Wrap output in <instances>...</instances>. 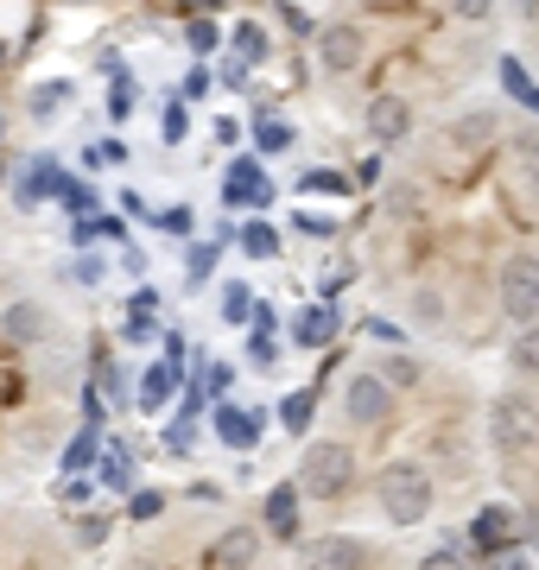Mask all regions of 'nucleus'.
<instances>
[{
  "label": "nucleus",
  "instance_id": "nucleus-1",
  "mask_svg": "<svg viewBox=\"0 0 539 570\" xmlns=\"http://www.w3.org/2000/svg\"><path fill=\"white\" fill-rule=\"evenodd\" d=\"M381 508L394 513L400 527L425 520V513H432V475L419 463H388L381 469Z\"/></svg>",
  "mask_w": 539,
  "mask_h": 570
},
{
  "label": "nucleus",
  "instance_id": "nucleus-2",
  "mask_svg": "<svg viewBox=\"0 0 539 570\" xmlns=\"http://www.w3.org/2000/svg\"><path fill=\"white\" fill-rule=\"evenodd\" d=\"M298 489L317 494V501H343L355 489V456L343 444H312L305 469H298Z\"/></svg>",
  "mask_w": 539,
  "mask_h": 570
},
{
  "label": "nucleus",
  "instance_id": "nucleus-3",
  "mask_svg": "<svg viewBox=\"0 0 539 570\" xmlns=\"http://www.w3.org/2000/svg\"><path fill=\"white\" fill-rule=\"evenodd\" d=\"M489 438H496V450H527L539 438V406L527 400V393H496V406H489Z\"/></svg>",
  "mask_w": 539,
  "mask_h": 570
},
{
  "label": "nucleus",
  "instance_id": "nucleus-4",
  "mask_svg": "<svg viewBox=\"0 0 539 570\" xmlns=\"http://www.w3.org/2000/svg\"><path fill=\"white\" fill-rule=\"evenodd\" d=\"M501 311H508L520 330L539 317V261L533 254H514V261L501 266Z\"/></svg>",
  "mask_w": 539,
  "mask_h": 570
},
{
  "label": "nucleus",
  "instance_id": "nucleus-5",
  "mask_svg": "<svg viewBox=\"0 0 539 570\" xmlns=\"http://www.w3.org/2000/svg\"><path fill=\"white\" fill-rule=\"evenodd\" d=\"M343 406H350L355 425H381V419L394 412V387H388L381 374H355L350 387H343Z\"/></svg>",
  "mask_w": 539,
  "mask_h": 570
},
{
  "label": "nucleus",
  "instance_id": "nucleus-6",
  "mask_svg": "<svg viewBox=\"0 0 539 570\" xmlns=\"http://www.w3.org/2000/svg\"><path fill=\"white\" fill-rule=\"evenodd\" d=\"M520 513L514 508H501V501H489V508L477 513V527H470V539H477L489 558H501V551H514V539H520Z\"/></svg>",
  "mask_w": 539,
  "mask_h": 570
},
{
  "label": "nucleus",
  "instance_id": "nucleus-7",
  "mask_svg": "<svg viewBox=\"0 0 539 570\" xmlns=\"http://www.w3.org/2000/svg\"><path fill=\"white\" fill-rule=\"evenodd\" d=\"M369 134L381 146L406 140V134H413V108L400 102V96H374V102H369Z\"/></svg>",
  "mask_w": 539,
  "mask_h": 570
},
{
  "label": "nucleus",
  "instance_id": "nucleus-8",
  "mask_svg": "<svg viewBox=\"0 0 539 570\" xmlns=\"http://www.w3.org/2000/svg\"><path fill=\"white\" fill-rule=\"evenodd\" d=\"M254 558H261V532L254 527H228L216 546H209V564L216 570H248Z\"/></svg>",
  "mask_w": 539,
  "mask_h": 570
},
{
  "label": "nucleus",
  "instance_id": "nucleus-9",
  "mask_svg": "<svg viewBox=\"0 0 539 570\" xmlns=\"http://www.w3.org/2000/svg\"><path fill=\"white\" fill-rule=\"evenodd\" d=\"M317 51H324L331 70H355V63H362V32H355V26H324V32H317Z\"/></svg>",
  "mask_w": 539,
  "mask_h": 570
},
{
  "label": "nucleus",
  "instance_id": "nucleus-10",
  "mask_svg": "<svg viewBox=\"0 0 539 570\" xmlns=\"http://www.w3.org/2000/svg\"><path fill=\"white\" fill-rule=\"evenodd\" d=\"M362 558H369V546H362V539H317L312 546V564L317 570H362Z\"/></svg>",
  "mask_w": 539,
  "mask_h": 570
},
{
  "label": "nucleus",
  "instance_id": "nucleus-11",
  "mask_svg": "<svg viewBox=\"0 0 539 570\" xmlns=\"http://www.w3.org/2000/svg\"><path fill=\"white\" fill-rule=\"evenodd\" d=\"M298 494H305V489H292V482H280V489L267 494V508H261V513H267L273 539H292V532H298Z\"/></svg>",
  "mask_w": 539,
  "mask_h": 570
},
{
  "label": "nucleus",
  "instance_id": "nucleus-12",
  "mask_svg": "<svg viewBox=\"0 0 539 570\" xmlns=\"http://www.w3.org/2000/svg\"><path fill=\"white\" fill-rule=\"evenodd\" d=\"M331 336H336V311L331 305H312L298 324H292V343H298V348H324Z\"/></svg>",
  "mask_w": 539,
  "mask_h": 570
},
{
  "label": "nucleus",
  "instance_id": "nucleus-13",
  "mask_svg": "<svg viewBox=\"0 0 539 570\" xmlns=\"http://www.w3.org/2000/svg\"><path fill=\"white\" fill-rule=\"evenodd\" d=\"M273 190H267V178H261V165L254 159H242L235 171H228V204H267Z\"/></svg>",
  "mask_w": 539,
  "mask_h": 570
},
{
  "label": "nucleus",
  "instance_id": "nucleus-14",
  "mask_svg": "<svg viewBox=\"0 0 539 570\" xmlns=\"http://www.w3.org/2000/svg\"><path fill=\"white\" fill-rule=\"evenodd\" d=\"M0 330H7L13 343H39V336H45V311L32 305V298H20V305H7V317H0Z\"/></svg>",
  "mask_w": 539,
  "mask_h": 570
},
{
  "label": "nucleus",
  "instance_id": "nucleus-15",
  "mask_svg": "<svg viewBox=\"0 0 539 570\" xmlns=\"http://www.w3.org/2000/svg\"><path fill=\"white\" fill-rule=\"evenodd\" d=\"M171 387H178V367H171V362H153V367H146V381H140V406L159 412V406L171 400Z\"/></svg>",
  "mask_w": 539,
  "mask_h": 570
},
{
  "label": "nucleus",
  "instance_id": "nucleus-16",
  "mask_svg": "<svg viewBox=\"0 0 539 570\" xmlns=\"http://www.w3.org/2000/svg\"><path fill=\"white\" fill-rule=\"evenodd\" d=\"M451 140H457V146H482V140H496V108L457 115V121H451Z\"/></svg>",
  "mask_w": 539,
  "mask_h": 570
},
{
  "label": "nucleus",
  "instance_id": "nucleus-17",
  "mask_svg": "<svg viewBox=\"0 0 539 570\" xmlns=\"http://www.w3.org/2000/svg\"><path fill=\"white\" fill-rule=\"evenodd\" d=\"M228 45H235V63H242V70L267 58V32H261L254 20H242V26H235V32H228Z\"/></svg>",
  "mask_w": 539,
  "mask_h": 570
},
{
  "label": "nucleus",
  "instance_id": "nucleus-18",
  "mask_svg": "<svg viewBox=\"0 0 539 570\" xmlns=\"http://www.w3.org/2000/svg\"><path fill=\"white\" fill-rule=\"evenodd\" d=\"M216 431H223V444H242V450H248L254 438H261V425H254V419H248L242 406H223V412H216Z\"/></svg>",
  "mask_w": 539,
  "mask_h": 570
},
{
  "label": "nucleus",
  "instance_id": "nucleus-19",
  "mask_svg": "<svg viewBox=\"0 0 539 570\" xmlns=\"http://www.w3.org/2000/svg\"><path fill=\"white\" fill-rule=\"evenodd\" d=\"M102 482H108V489H127V482H134V450H127V444H108L102 450Z\"/></svg>",
  "mask_w": 539,
  "mask_h": 570
},
{
  "label": "nucleus",
  "instance_id": "nucleus-20",
  "mask_svg": "<svg viewBox=\"0 0 539 570\" xmlns=\"http://www.w3.org/2000/svg\"><path fill=\"white\" fill-rule=\"evenodd\" d=\"M508 355H514V367H520V374H539V324H527V330H520Z\"/></svg>",
  "mask_w": 539,
  "mask_h": 570
},
{
  "label": "nucleus",
  "instance_id": "nucleus-21",
  "mask_svg": "<svg viewBox=\"0 0 539 570\" xmlns=\"http://www.w3.org/2000/svg\"><path fill=\"white\" fill-rule=\"evenodd\" d=\"M242 247H248L254 261H273V254H280V235H273L267 223H248L242 228Z\"/></svg>",
  "mask_w": 539,
  "mask_h": 570
},
{
  "label": "nucleus",
  "instance_id": "nucleus-22",
  "mask_svg": "<svg viewBox=\"0 0 539 570\" xmlns=\"http://www.w3.org/2000/svg\"><path fill=\"white\" fill-rule=\"evenodd\" d=\"M223 317H228V324H248V317H254L248 285H223Z\"/></svg>",
  "mask_w": 539,
  "mask_h": 570
},
{
  "label": "nucleus",
  "instance_id": "nucleus-23",
  "mask_svg": "<svg viewBox=\"0 0 539 570\" xmlns=\"http://www.w3.org/2000/svg\"><path fill=\"white\" fill-rule=\"evenodd\" d=\"M280 425H286V431H305V425H312V393H292L286 406H280Z\"/></svg>",
  "mask_w": 539,
  "mask_h": 570
},
{
  "label": "nucleus",
  "instance_id": "nucleus-24",
  "mask_svg": "<svg viewBox=\"0 0 539 570\" xmlns=\"http://www.w3.org/2000/svg\"><path fill=\"white\" fill-rule=\"evenodd\" d=\"M89 463H96V425H89L84 438H77V444H70V456H63V469H70V475H84Z\"/></svg>",
  "mask_w": 539,
  "mask_h": 570
},
{
  "label": "nucleus",
  "instance_id": "nucleus-25",
  "mask_svg": "<svg viewBox=\"0 0 539 570\" xmlns=\"http://www.w3.org/2000/svg\"><path fill=\"white\" fill-rule=\"evenodd\" d=\"M58 102H70V82H45V89H32V115H58Z\"/></svg>",
  "mask_w": 539,
  "mask_h": 570
},
{
  "label": "nucleus",
  "instance_id": "nucleus-26",
  "mask_svg": "<svg viewBox=\"0 0 539 570\" xmlns=\"http://www.w3.org/2000/svg\"><path fill=\"white\" fill-rule=\"evenodd\" d=\"M381 381H388V387H413V381H419V362H406V355H388Z\"/></svg>",
  "mask_w": 539,
  "mask_h": 570
},
{
  "label": "nucleus",
  "instance_id": "nucleus-27",
  "mask_svg": "<svg viewBox=\"0 0 539 570\" xmlns=\"http://www.w3.org/2000/svg\"><path fill=\"white\" fill-rule=\"evenodd\" d=\"M209 273H216V247H190V261H185V279H190V285H204Z\"/></svg>",
  "mask_w": 539,
  "mask_h": 570
},
{
  "label": "nucleus",
  "instance_id": "nucleus-28",
  "mask_svg": "<svg viewBox=\"0 0 539 570\" xmlns=\"http://www.w3.org/2000/svg\"><path fill=\"white\" fill-rule=\"evenodd\" d=\"M185 39H190V51H216V20H190Z\"/></svg>",
  "mask_w": 539,
  "mask_h": 570
},
{
  "label": "nucleus",
  "instance_id": "nucleus-29",
  "mask_svg": "<svg viewBox=\"0 0 539 570\" xmlns=\"http://www.w3.org/2000/svg\"><path fill=\"white\" fill-rule=\"evenodd\" d=\"M261 146H267V153H286V146H292V127H286V121H261Z\"/></svg>",
  "mask_w": 539,
  "mask_h": 570
},
{
  "label": "nucleus",
  "instance_id": "nucleus-30",
  "mask_svg": "<svg viewBox=\"0 0 539 570\" xmlns=\"http://www.w3.org/2000/svg\"><path fill=\"white\" fill-rule=\"evenodd\" d=\"M419 570H463V558H457V546H438L419 558Z\"/></svg>",
  "mask_w": 539,
  "mask_h": 570
},
{
  "label": "nucleus",
  "instance_id": "nucleus-31",
  "mask_svg": "<svg viewBox=\"0 0 539 570\" xmlns=\"http://www.w3.org/2000/svg\"><path fill=\"white\" fill-rule=\"evenodd\" d=\"M159 508H166V494H159V489H140V494H134V520H153Z\"/></svg>",
  "mask_w": 539,
  "mask_h": 570
},
{
  "label": "nucleus",
  "instance_id": "nucleus-32",
  "mask_svg": "<svg viewBox=\"0 0 539 570\" xmlns=\"http://www.w3.org/2000/svg\"><path fill=\"white\" fill-rule=\"evenodd\" d=\"M102 532H108L102 513H84V520H77V539H84V546H102Z\"/></svg>",
  "mask_w": 539,
  "mask_h": 570
},
{
  "label": "nucleus",
  "instance_id": "nucleus-33",
  "mask_svg": "<svg viewBox=\"0 0 539 570\" xmlns=\"http://www.w3.org/2000/svg\"><path fill=\"white\" fill-rule=\"evenodd\" d=\"M121 159H127L121 140H102V146H96V165H121Z\"/></svg>",
  "mask_w": 539,
  "mask_h": 570
},
{
  "label": "nucleus",
  "instance_id": "nucleus-34",
  "mask_svg": "<svg viewBox=\"0 0 539 570\" xmlns=\"http://www.w3.org/2000/svg\"><path fill=\"white\" fill-rule=\"evenodd\" d=\"M108 115H134V89H127V82H115V108H108Z\"/></svg>",
  "mask_w": 539,
  "mask_h": 570
},
{
  "label": "nucleus",
  "instance_id": "nucleus-35",
  "mask_svg": "<svg viewBox=\"0 0 539 570\" xmlns=\"http://www.w3.org/2000/svg\"><path fill=\"white\" fill-rule=\"evenodd\" d=\"M520 153H533V165H539V127H520Z\"/></svg>",
  "mask_w": 539,
  "mask_h": 570
},
{
  "label": "nucleus",
  "instance_id": "nucleus-36",
  "mask_svg": "<svg viewBox=\"0 0 539 570\" xmlns=\"http://www.w3.org/2000/svg\"><path fill=\"white\" fill-rule=\"evenodd\" d=\"M489 570H527V558H520V551H501V558H496Z\"/></svg>",
  "mask_w": 539,
  "mask_h": 570
},
{
  "label": "nucleus",
  "instance_id": "nucleus-37",
  "mask_svg": "<svg viewBox=\"0 0 539 570\" xmlns=\"http://www.w3.org/2000/svg\"><path fill=\"white\" fill-rule=\"evenodd\" d=\"M533 190H539V165H533Z\"/></svg>",
  "mask_w": 539,
  "mask_h": 570
}]
</instances>
